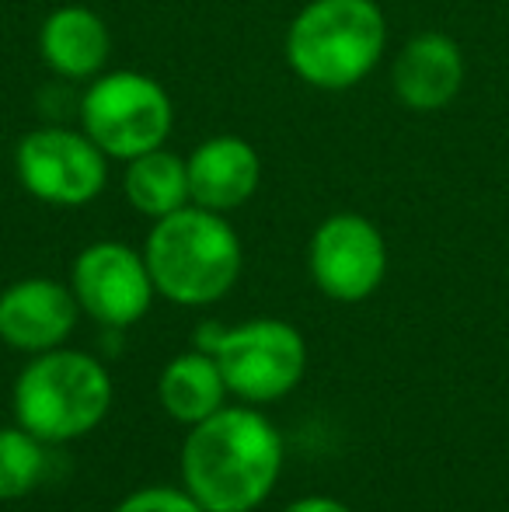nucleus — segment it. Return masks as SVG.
Listing matches in <instances>:
<instances>
[{
    "label": "nucleus",
    "mask_w": 509,
    "mask_h": 512,
    "mask_svg": "<svg viewBox=\"0 0 509 512\" xmlns=\"http://www.w3.org/2000/svg\"><path fill=\"white\" fill-rule=\"evenodd\" d=\"M182 488L206 512H252L283 471V436L255 408H220L189 425L182 443Z\"/></svg>",
    "instance_id": "f257e3e1"
},
{
    "label": "nucleus",
    "mask_w": 509,
    "mask_h": 512,
    "mask_svg": "<svg viewBox=\"0 0 509 512\" xmlns=\"http://www.w3.org/2000/svg\"><path fill=\"white\" fill-rule=\"evenodd\" d=\"M143 258L154 290L178 307L217 304L234 290L245 265L241 241L224 213L196 203L154 220Z\"/></svg>",
    "instance_id": "f03ea898"
},
{
    "label": "nucleus",
    "mask_w": 509,
    "mask_h": 512,
    "mask_svg": "<svg viewBox=\"0 0 509 512\" xmlns=\"http://www.w3.org/2000/svg\"><path fill=\"white\" fill-rule=\"evenodd\" d=\"M387 21L374 0H311L286 28V63L318 91H349L374 74Z\"/></svg>",
    "instance_id": "7ed1b4c3"
},
{
    "label": "nucleus",
    "mask_w": 509,
    "mask_h": 512,
    "mask_svg": "<svg viewBox=\"0 0 509 512\" xmlns=\"http://www.w3.org/2000/svg\"><path fill=\"white\" fill-rule=\"evenodd\" d=\"M11 405L14 422L42 443H70L98 429L109 415V370L88 352H39L14 380Z\"/></svg>",
    "instance_id": "20e7f679"
},
{
    "label": "nucleus",
    "mask_w": 509,
    "mask_h": 512,
    "mask_svg": "<svg viewBox=\"0 0 509 512\" xmlns=\"http://www.w3.org/2000/svg\"><path fill=\"white\" fill-rule=\"evenodd\" d=\"M196 349L217 359L231 394L252 405H269L293 391L307 370V342L293 324L258 317L238 328L206 321L196 331Z\"/></svg>",
    "instance_id": "39448f33"
},
{
    "label": "nucleus",
    "mask_w": 509,
    "mask_h": 512,
    "mask_svg": "<svg viewBox=\"0 0 509 512\" xmlns=\"http://www.w3.org/2000/svg\"><path fill=\"white\" fill-rule=\"evenodd\" d=\"M171 126L175 108L168 91L136 70L98 74L81 98V129L116 161H133L164 147Z\"/></svg>",
    "instance_id": "423d86ee"
},
{
    "label": "nucleus",
    "mask_w": 509,
    "mask_h": 512,
    "mask_svg": "<svg viewBox=\"0 0 509 512\" xmlns=\"http://www.w3.org/2000/svg\"><path fill=\"white\" fill-rule=\"evenodd\" d=\"M14 171L39 203L88 206L109 182V154L84 129L46 126L18 140Z\"/></svg>",
    "instance_id": "0eeeda50"
},
{
    "label": "nucleus",
    "mask_w": 509,
    "mask_h": 512,
    "mask_svg": "<svg viewBox=\"0 0 509 512\" xmlns=\"http://www.w3.org/2000/svg\"><path fill=\"white\" fill-rule=\"evenodd\" d=\"M70 290L91 321L123 331L150 310L154 279L147 258L123 241H95L74 258Z\"/></svg>",
    "instance_id": "6e6552de"
},
{
    "label": "nucleus",
    "mask_w": 509,
    "mask_h": 512,
    "mask_svg": "<svg viewBox=\"0 0 509 512\" xmlns=\"http://www.w3.org/2000/svg\"><path fill=\"white\" fill-rule=\"evenodd\" d=\"M311 276L325 297L360 304L381 290L387 276V244L377 223L360 213H335L311 237Z\"/></svg>",
    "instance_id": "1a4fd4ad"
},
{
    "label": "nucleus",
    "mask_w": 509,
    "mask_h": 512,
    "mask_svg": "<svg viewBox=\"0 0 509 512\" xmlns=\"http://www.w3.org/2000/svg\"><path fill=\"white\" fill-rule=\"evenodd\" d=\"M81 314L74 290L53 279H21L0 293V338L18 352H49L70 338Z\"/></svg>",
    "instance_id": "9d476101"
},
{
    "label": "nucleus",
    "mask_w": 509,
    "mask_h": 512,
    "mask_svg": "<svg viewBox=\"0 0 509 512\" xmlns=\"http://www.w3.org/2000/svg\"><path fill=\"white\" fill-rule=\"evenodd\" d=\"M394 95L412 112H440L464 84V56L450 35L419 32L405 42L391 67Z\"/></svg>",
    "instance_id": "9b49d317"
},
{
    "label": "nucleus",
    "mask_w": 509,
    "mask_h": 512,
    "mask_svg": "<svg viewBox=\"0 0 509 512\" xmlns=\"http://www.w3.org/2000/svg\"><path fill=\"white\" fill-rule=\"evenodd\" d=\"M185 164H189L192 203L213 213H231L245 206L262 182V161L255 147L231 133L203 140L185 157Z\"/></svg>",
    "instance_id": "f8f14e48"
},
{
    "label": "nucleus",
    "mask_w": 509,
    "mask_h": 512,
    "mask_svg": "<svg viewBox=\"0 0 509 512\" xmlns=\"http://www.w3.org/2000/svg\"><path fill=\"white\" fill-rule=\"evenodd\" d=\"M39 53L53 74L67 81H95L112 53L109 25L84 4H63L42 21Z\"/></svg>",
    "instance_id": "ddd939ff"
},
{
    "label": "nucleus",
    "mask_w": 509,
    "mask_h": 512,
    "mask_svg": "<svg viewBox=\"0 0 509 512\" xmlns=\"http://www.w3.org/2000/svg\"><path fill=\"white\" fill-rule=\"evenodd\" d=\"M227 394L231 391H227L217 359L203 349L175 356L157 380V398H161L164 411L185 425H199L210 415H217Z\"/></svg>",
    "instance_id": "4468645a"
},
{
    "label": "nucleus",
    "mask_w": 509,
    "mask_h": 512,
    "mask_svg": "<svg viewBox=\"0 0 509 512\" xmlns=\"http://www.w3.org/2000/svg\"><path fill=\"white\" fill-rule=\"evenodd\" d=\"M123 192L136 213L150 216V220L171 216L192 203L189 164L164 147L147 150V154L126 161Z\"/></svg>",
    "instance_id": "2eb2a0df"
},
{
    "label": "nucleus",
    "mask_w": 509,
    "mask_h": 512,
    "mask_svg": "<svg viewBox=\"0 0 509 512\" xmlns=\"http://www.w3.org/2000/svg\"><path fill=\"white\" fill-rule=\"evenodd\" d=\"M42 439L21 425L0 429V502L25 499L46 478V450Z\"/></svg>",
    "instance_id": "dca6fc26"
},
{
    "label": "nucleus",
    "mask_w": 509,
    "mask_h": 512,
    "mask_svg": "<svg viewBox=\"0 0 509 512\" xmlns=\"http://www.w3.org/2000/svg\"><path fill=\"white\" fill-rule=\"evenodd\" d=\"M116 512H206L185 488H140L116 506Z\"/></svg>",
    "instance_id": "f3484780"
},
{
    "label": "nucleus",
    "mask_w": 509,
    "mask_h": 512,
    "mask_svg": "<svg viewBox=\"0 0 509 512\" xmlns=\"http://www.w3.org/2000/svg\"><path fill=\"white\" fill-rule=\"evenodd\" d=\"M283 512H353V509L335 499H325V495H311V499H300L293 506H286Z\"/></svg>",
    "instance_id": "a211bd4d"
}]
</instances>
